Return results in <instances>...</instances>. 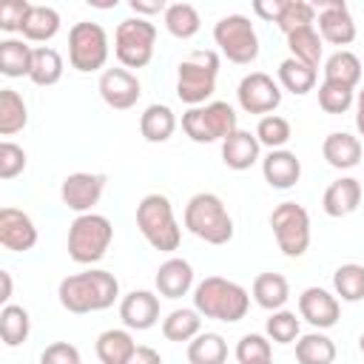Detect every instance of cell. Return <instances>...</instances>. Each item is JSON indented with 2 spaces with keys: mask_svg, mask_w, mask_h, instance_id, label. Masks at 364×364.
I'll return each mask as SVG.
<instances>
[{
  "mask_svg": "<svg viewBox=\"0 0 364 364\" xmlns=\"http://www.w3.org/2000/svg\"><path fill=\"white\" fill-rule=\"evenodd\" d=\"M57 296L68 313H97L108 310L119 299V282L114 273L91 267L85 273L65 276L57 287Z\"/></svg>",
  "mask_w": 364,
  "mask_h": 364,
  "instance_id": "1",
  "label": "cell"
},
{
  "mask_svg": "<svg viewBox=\"0 0 364 364\" xmlns=\"http://www.w3.org/2000/svg\"><path fill=\"white\" fill-rule=\"evenodd\" d=\"M193 307L205 318H216L225 324H236L250 310V293L225 276H208L193 287Z\"/></svg>",
  "mask_w": 364,
  "mask_h": 364,
  "instance_id": "2",
  "label": "cell"
},
{
  "mask_svg": "<svg viewBox=\"0 0 364 364\" xmlns=\"http://www.w3.org/2000/svg\"><path fill=\"white\" fill-rule=\"evenodd\" d=\"M182 222L196 239H202L208 245H228L233 239V219H230L225 202L210 191L193 193L188 199Z\"/></svg>",
  "mask_w": 364,
  "mask_h": 364,
  "instance_id": "3",
  "label": "cell"
},
{
  "mask_svg": "<svg viewBox=\"0 0 364 364\" xmlns=\"http://www.w3.org/2000/svg\"><path fill=\"white\" fill-rule=\"evenodd\" d=\"M136 228L145 236V242L159 253H173L182 242V230L173 216V205L165 193H148L139 199Z\"/></svg>",
  "mask_w": 364,
  "mask_h": 364,
  "instance_id": "4",
  "label": "cell"
},
{
  "mask_svg": "<svg viewBox=\"0 0 364 364\" xmlns=\"http://www.w3.org/2000/svg\"><path fill=\"white\" fill-rule=\"evenodd\" d=\"M216 77H219V54L213 48L191 51L188 57L179 60L176 71V97L188 105H205L213 91H216Z\"/></svg>",
  "mask_w": 364,
  "mask_h": 364,
  "instance_id": "5",
  "label": "cell"
},
{
  "mask_svg": "<svg viewBox=\"0 0 364 364\" xmlns=\"http://www.w3.org/2000/svg\"><path fill=\"white\" fill-rule=\"evenodd\" d=\"M114 239V225L102 213H80L68 225V256L77 264H94L100 262Z\"/></svg>",
  "mask_w": 364,
  "mask_h": 364,
  "instance_id": "6",
  "label": "cell"
},
{
  "mask_svg": "<svg viewBox=\"0 0 364 364\" xmlns=\"http://www.w3.org/2000/svg\"><path fill=\"white\" fill-rule=\"evenodd\" d=\"M239 128V119H236V111L233 105L222 102V100H213V102H205V105H196V108H188L182 114V131L199 142V145H208V142H225L233 131Z\"/></svg>",
  "mask_w": 364,
  "mask_h": 364,
  "instance_id": "7",
  "label": "cell"
},
{
  "mask_svg": "<svg viewBox=\"0 0 364 364\" xmlns=\"http://www.w3.org/2000/svg\"><path fill=\"white\" fill-rule=\"evenodd\" d=\"M156 26L145 17H128L114 31V54L122 68H145L154 60Z\"/></svg>",
  "mask_w": 364,
  "mask_h": 364,
  "instance_id": "8",
  "label": "cell"
},
{
  "mask_svg": "<svg viewBox=\"0 0 364 364\" xmlns=\"http://www.w3.org/2000/svg\"><path fill=\"white\" fill-rule=\"evenodd\" d=\"M108 54H111L108 34L100 23L80 20V23L71 26V31H68V63H71L74 71H80V74L100 71V68H105Z\"/></svg>",
  "mask_w": 364,
  "mask_h": 364,
  "instance_id": "9",
  "label": "cell"
},
{
  "mask_svg": "<svg viewBox=\"0 0 364 364\" xmlns=\"http://www.w3.org/2000/svg\"><path fill=\"white\" fill-rule=\"evenodd\" d=\"M213 43L236 65H250L259 57V34L245 14H225L213 26Z\"/></svg>",
  "mask_w": 364,
  "mask_h": 364,
  "instance_id": "10",
  "label": "cell"
},
{
  "mask_svg": "<svg viewBox=\"0 0 364 364\" xmlns=\"http://www.w3.org/2000/svg\"><path fill=\"white\" fill-rule=\"evenodd\" d=\"M270 228L279 250L287 259H299L310 247V213L299 202H282L270 213Z\"/></svg>",
  "mask_w": 364,
  "mask_h": 364,
  "instance_id": "11",
  "label": "cell"
},
{
  "mask_svg": "<svg viewBox=\"0 0 364 364\" xmlns=\"http://www.w3.org/2000/svg\"><path fill=\"white\" fill-rule=\"evenodd\" d=\"M236 100H239V108L245 114H273L282 102V88L279 82L264 74V71H250L242 77L239 88H236Z\"/></svg>",
  "mask_w": 364,
  "mask_h": 364,
  "instance_id": "12",
  "label": "cell"
},
{
  "mask_svg": "<svg viewBox=\"0 0 364 364\" xmlns=\"http://www.w3.org/2000/svg\"><path fill=\"white\" fill-rule=\"evenodd\" d=\"M105 173H91V171H77V173H68L60 185V199L68 210H74L77 216L80 213H91V208L102 199V191H105Z\"/></svg>",
  "mask_w": 364,
  "mask_h": 364,
  "instance_id": "13",
  "label": "cell"
},
{
  "mask_svg": "<svg viewBox=\"0 0 364 364\" xmlns=\"http://www.w3.org/2000/svg\"><path fill=\"white\" fill-rule=\"evenodd\" d=\"M97 91L102 97V102L114 111H128L136 105V100L142 97V85L136 80L134 71L128 68H105L100 74V82H97Z\"/></svg>",
  "mask_w": 364,
  "mask_h": 364,
  "instance_id": "14",
  "label": "cell"
},
{
  "mask_svg": "<svg viewBox=\"0 0 364 364\" xmlns=\"http://www.w3.org/2000/svg\"><path fill=\"white\" fill-rule=\"evenodd\" d=\"M318 34L333 46H350L355 40V20L344 0H324L316 6Z\"/></svg>",
  "mask_w": 364,
  "mask_h": 364,
  "instance_id": "15",
  "label": "cell"
},
{
  "mask_svg": "<svg viewBox=\"0 0 364 364\" xmlns=\"http://www.w3.org/2000/svg\"><path fill=\"white\" fill-rule=\"evenodd\" d=\"M299 316L316 330H330L338 324V316H341L338 296L324 287H304L299 296Z\"/></svg>",
  "mask_w": 364,
  "mask_h": 364,
  "instance_id": "16",
  "label": "cell"
},
{
  "mask_svg": "<svg viewBox=\"0 0 364 364\" xmlns=\"http://www.w3.org/2000/svg\"><path fill=\"white\" fill-rule=\"evenodd\" d=\"M0 245L14 253H26L37 245V225L26 210L3 208L0 210Z\"/></svg>",
  "mask_w": 364,
  "mask_h": 364,
  "instance_id": "17",
  "label": "cell"
},
{
  "mask_svg": "<svg viewBox=\"0 0 364 364\" xmlns=\"http://www.w3.org/2000/svg\"><path fill=\"white\" fill-rule=\"evenodd\" d=\"M119 318L128 330H151L159 321V296L151 290H131L119 299Z\"/></svg>",
  "mask_w": 364,
  "mask_h": 364,
  "instance_id": "18",
  "label": "cell"
},
{
  "mask_svg": "<svg viewBox=\"0 0 364 364\" xmlns=\"http://www.w3.org/2000/svg\"><path fill=\"white\" fill-rule=\"evenodd\" d=\"M154 284H156L159 296H165V299H182V296H188L191 287H193V267H191V262L188 259H179V256L165 259L156 267Z\"/></svg>",
  "mask_w": 364,
  "mask_h": 364,
  "instance_id": "19",
  "label": "cell"
},
{
  "mask_svg": "<svg viewBox=\"0 0 364 364\" xmlns=\"http://www.w3.org/2000/svg\"><path fill=\"white\" fill-rule=\"evenodd\" d=\"M358 205H361V182L355 176H341V179L330 182L327 191H324V196H321V208L333 219H341V216L355 213Z\"/></svg>",
  "mask_w": 364,
  "mask_h": 364,
  "instance_id": "20",
  "label": "cell"
},
{
  "mask_svg": "<svg viewBox=\"0 0 364 364\" xmlns=\"http://www.w3.org/2000/svg\"><path fill=\"white\" fill-rule=\"evenodd\" d=\"M262 176L270 188H279V191H287L299 182L301 176V159L287 151V148H279V151H270L264 159H262Z\"/></svg>",
  "mask_w": 364,
  "mask_h": 364,
  "instance_id": "21",
  "label": "cell"
},
{
  "mask_svg": "<svg viewBox=\"0 0 364 364\" xmlns=\"http://www.w3.org/2000/svg\"><path fill=\"white\" fill-rule=\"evenodd\" d=\"M321 154H324L327 165L336 168V171H350V168H355V165L361 162V156H364L361 139L353 136V134H347V131H333V134H327L324 142H321Z\"/></svg>",
  "mask_w": 364,
  "mask_h": 364,
  "instance_id": "22",
  "label": "cell"
},
{
  "mask_svg": "<svg viewBox=\"0 0 364 364\" xmlns=\"http://www.w3.org/2000/svg\"><path fill=\"white\" fill-rule=\"evenodd\" d=\"M259 151H262V145H259L256 134L236 128V131L222 142V162H225L230 171H247V168H253V165L259 162Z\"/></svg>",
  "mask_w": 364,
  "mask_h": 364,
  "instance_id": "23",
  "label": "cell"
},
{
  "mask_svg": "<svg viewBox=\"0 0 364 364\" xmlns=\"http://www.w3.org/2000/svg\"><path fill=\"white\" fill-rule=\"evenodd\" d=\"M173 131H176V114H173L171 105L154 102V105H148L142 111V117H139V134L145 136V142H154V145L168 142L173 136Z\"/></svg>",
  "mask_w": 364,
  "mask_h": 364,
  "instance_id": "24",
  "label": "cell"
},
{
  "mask_svg": "<svg viewBox=\"0 0 364 364\" xmlns=\"http://www.w3.org/2000/svg\"><path fill=\"white\" fill-rule=\"evenodd\" d=\"M250 293H253V301L259 304V307H264V310H282L284 304H287V299H290V284H287V279L282 276V273H259L256 279H253V287H250Z\"/></svg>",
  "mask_w": 364,
  "mask_h": 364,
  "instance_id": "25",
  "label": "cell"
},
{
  "mask_svg": "<svg viewBox=\"0 0 364 364\" xmlns=\"http://www.w3.org/2000/svg\"><path fill=\"white\" fill-rule=\"evenodd\" d=\"M134 350H136V341H134L128 327L125 330L122 327H111V330L97 336V358L102 364H125Z\"/></svg>",
  "mask_w": 364,
  "mask_h": 364,
  "instance_id": "26",
  "label": "cell"
},
{
  "mask_svg": "<svg viewBox=\"0 0 364 364\" xmlns=\"http://www.w3.org/2000/svg\"><path fill=\"white\" fill-rule=\"evenodd\" d=\"M316 82H318V71L313 65H307L301 60H293V57L279 63V85L284 91H290L296 97H304L316 88Z\"/></svg>",
  "mask_w": 364,
  "mask_h": 364,
  "instance_id": "27",
  "label": "cell"
},
{
  "mask_svg": "<svg viewBox=\"0 0 364 364\" xmlns=\"http://www.w3.org/2000/svg\"><path fill=\"white\" fill-rule=\"evenodd\" d=\"M202 333V316L196 307H176L162 318V336L168 341H193Z\"/></svg>",
  "mask_w": 364,
  "mask_h": 364,
  "instance_id": "28",
  "label": "cell"
},
{
  "mask_svg": "<svg viewBox=\"0 0 364 364\" xmlns=\"http://www.w3.org/2000/svg\"><path fill=\"white\" fill-rule=\"evenodd\" d=\"M31 57H34V48L20 40V37H6L0 40V71L6 77H28L31 71Z\"/></svg>",
  "mask_w": 364,
  "mask_h": 364,
  "instance_id": "29",
  "label": "cell"
},
{
  "mask_svg": "<svg viewBox=\"0 0 364 364\" xmlns=\"http://www.w3.org/2000/svg\"><path fill=\"white\" fill-rule=\"evenodd\" d=\"M63 68H65V65H63L60 51L51 48V46H40V48H34L28 80H31L34 85H40V88H48V85H54V82L63 80Z\"/></svg>",
  "mask_w": 364,
  "mask_h": 364,
  "instance_id": "30",
  "label": "cell"
},
{
  "mask_svg": "<svg viewBox=\"0 0 364 364\" xmlns=\"http://www.w3.org/2000/svg\"><path fill=\"white\" fill-rule=\"evenodd\" d=\"M296 361L299 364H333L336 361V344L321 330H313L307 336H299L296 341Z\"/></svg>",
  "mask_w": 364,
  "mask_h": 364,
  "instance_id": "31",
  "label": "cell"
},
{
  "mask_svg": "<svg viewBox=\"0 0 364 364\" xmlns=\"http://www.w3.org/2000/svg\"><path fill=\"white\" fill-rule=\"evenodd\" d=\"M60 31V11L51 6H31L28 20L23 26V40L26 43H46Z\"/></svg>",
  "mask_w": 364,
  "mask_h": 364,
  "instance_id": "32",
  "label": "cell"
},
{
  "mask_svg": "<svg viewBox=\"0 0 364 364\" xmlns=\"http://www.w3.org/2000/svg\"><path fill=\"white\" fill-rule=\"evenodd\" d=\"M324 80L355 88V85L361 82V60H358L353 51L338 48L336 54H330V57L324 60Z\"/></svg>",
  "mask_w": 364,
  "mask_h": 364,
  "instance_id": "33",
  "label": "cell"
},
{
  "mask_svg": "<svg viewBox=\"0 0 364 364\" xmlns=\"http://www.w3.org/2000/svg\"><path fill=\"white\" fill-rule=\"evenodd\" d=\"M28 125L26 100L14 88H0V134L11 136Z\"/></svg>",
  "mask_w": 364,
  "mask_h": 364,
  "instance_id": "34",
  "label": "cell"
},
{
  "mask_svg": "<svg viewBox=\"0 0 364 364\" xmlns=\"http://www.w3.org/2000/svg\"><path fill=\"white\" fill-rule=\"evenodd\" d=\"M31 333L28 310L20 304H3L0 310V336L6 347H20Z\"/></svg>",
  "mask_w": 364,
  "mask_h": 364,
  "instance_id": "35",
  "label": "cell"
},
{
  "mask_svg": "<svg viewBox=\"0 0 364 364\" xmlns=\"http://www.w3.org/2000/svg\"><path fill=\"white\" fill-rule=\"evenodd\" d=\"M228 361V341L219 333H199L188 341V364H225Z\"/></svg>",
  "mask_w": 364,
  "mask_h": 364,
  "instance_id": "36",
  "label": "cell"
},
{
  "mask_svg": "<svg viewBox=\"0 0 364 364\" xmlns=\"http://www.w3.org/2000/svg\"><path fill=\"white\" fill-rule=\"evenodd\" d=\"M162 20H165V28H168L176 40H191V37L199 31V26H202L199 11H196V6H191V3H168Z\"/></svg>",
  "mask_w": 364,
  "mask_h": 364,
  "instance_id": "37",
  "label": "cell"
},
{
  "mask_svg": "<svg viewBox=\"0 0 364 364\" xmlns=\"http://www.w3.org/2000/svg\"><path fill=\"white\" fill-rule=\"evenodd\" d=\"M321 34L316 31V26H307V28H299L293 34H287V48H290V57L293 60H301L313 68H318L321 63Z\"/></svg>",
  "mask_w": 364,
  "mask_h": 364,
  "instance_id": "38",
  "label": "cell"
},
{
  "mask_svg": "<svg viewBox=\"0 0 364 364\" xmlns=\"http://www.w3.org/2000/svg\"><path fill=\"white\" fill-rule=\"evenodd\" d=\"M333 290L341 296V301H361L364 299V264L347 262L338 264L333 273Z\"/></svg>",
  "mask_w": 364,
  "mask_h": 364,
  "instance_id": "39",
  "label": "cell"
},
{
  "mask_svg": "<svg viewBox=\"0 0 364 364\" xmlns=\"http://www.w3.org/2000/svg\"><path fill=\"white\" fill-rule=\"evenodd\" d=\"M313 23H316V6L313 3H304V0H284L282 14L276 20V26H279V31L284 37L293 34V31H299V28H307Z\"/></svg>",
  "mask_w": 364,
  "mask_h": 364,
  "instance_id": "40",
  "label": "cell"
},
{
  "mask_svg": "<svg viewBox=\"0 0 364 364\" xmlns=\"http://www.w3.org/2000/svg\"><path fill=\"white\" fill-rule=\"evenodd\" d=\"M253 134H256L259 145H264V148H270V151L284 148V145L290 142V136H293L290 122H287L284 117H279V114H267V117H262Z\"/></svg>",
  "mask_w": 364,
  "mask_h": 364,
  "instance_id": "41",
  "label": "cell"
},
{
  "mask_svg": "<svg viewBox=\"0 0 364 364\" xmlns=\"http://www.w3.org/2000/svg\"><path fill=\"white\" fill-rule=\"evenodd\" d=\"M318 105H321L324 114H344L355 105V88L324 80L318 85Z\"/></svg>",
  "mask_w": 364,
  "mask_h": 364,
  "instance_id": "42",
  "label": "cell"
},
{
  "mask_svg": "<svg viewBox=\"0 0 364 364\" xmlns=\"http://www.w3.org/2000/svg\"><path fill=\"white\" fill-rule=\"evenodd\" d=\"M233 355H236L239 364H264V361H273V347H270V338L267 336H262V333H245L236 341Z\"/></svg>",
  "mask_w": 364,
  "mask_h": 364,
  "instance_id": "43",
  "label": "cell"
},
{
  "mask_svg": "<svg viewBox=\"0 0 364 364\" xmlns=\"http://www.w3.org/2000/svg\"><path fill=\"white\" fill-rule=\"evenodd\" d=\"M264 333H267V338L270 341H276V344H293V341H299V336H301V324H299V318H296V313H290V310H273L270 313V318H267V324H264Z\"/></svg>",
  "mask_w": 364,
  "mask_h": 364,
  "instance_id": "44",
  "label": "cell"
},
{
  "mask_svg": "<svg viewBox=\"0 0 364 364\" xmlns=\"http://www.w3.org/2000/svg\"><path fill=\"white\" fill-rule=\"evenodd\" d=\"M26 151L11 142V139H3L0 142V179H14L26 171Z\"/></svg>",
  "mask_w": 364,
  "mask_h": 364,
  "instance_id": "45",
  "label": "cell"
},
{
  "mask_svg": "<svg viewBox=\"0 0 364 364\" xmlns=\"http://www.w3.org/2000/svg\"><path fill=\"white\" fill-rule=\"evenodd\" d=\"M31 6H34V3H28V0H6V3H0V28H3L6 34L23 31Z\"/></svg>",
  "mask_w": 364,
  "mask_h": 364,
  "instance_id": "46",
  "label": "cell"
},
{
  "mask_svg": "<svg viewBox=\"0 0 364 364\" xmlns=\"http://www.w3.org/2000/svg\"><path fill=\"white\" fill-rule=\"evenodd\" d=\"M40 364H82L80 350L68 341H54L40 353Z\"/></svg>",
  "mask_w": 364,
  "mask_h": 364,
  "instance_id": "47",
  "label": "cell"
},
{
  "mask_svg": "<svg viewBox=\"0 0 364 364\" xmlns=\"http://www.w3.org/2000/svg\"><path fill=\"white\" fill-rule=\"evenodd\" d=\"M128 6H131V11H134L136 17H145V20H148L151 14H159V11L165 14V9H168L165 0H131Z\"/></svg>",
  "mask_w": 364,
  "mask_h": 364,
  "instance_id": "48",
  "label": "cell"
},
{
  "mask_svg": "<svg viewBox=\"0 0 364 364\" xmlns=\"http://www.w3.org/2000/svg\"><path fill=\"white\" fill-rule=\"evenodd\" d=\"M282 6H284V0H256V3H253V11H256L262 20L276 23L279 14H282Z\"/></svg>",
  "mask_w": 364,
  "mask_h": 364,
  "instance_id": "49",
  "label": "cell"
},
{
  "mask_svg": "<svg viewBox=\"0 0 364 364\" xmlns=\"http://www.w3.org/2000/svg\"><path fill=\"white\" fill-rule=\"evenodd\" d=\"M125 364H162V355L148 344H136V350L131 353V358Z\"/></svg>",
  "mask_w": 364,
  "mask_h": 364,
  "instance_id": "50",
  "label": "cell"
},
{
  "mask_svg": "<svg viewBox=\"0 0 364 364\" xmlns=\"http://www.w3.org/2000/svg\"><path fill=\"white\" fill-rule=\"evenodd\" d=\"M355 128L364 136V88L355 94Z\"/></svg>",
  "mask_w": 364,
  "mask_h": 364,
  "instance_id": "51",
  "label": "cell"
},
{
  "mask_svg": "<svg viewBox=\"0 0 364 364\" xmlns=\"http://www.w3.org/2000/svg\"><path fill=\"white\" fill-rule=\"evenodd\" d=\"M0 282H3L0 301H3V304H9V299H11V273H9V270H0Z\"/></svg>",
  "mask_w": 364,
  "mask_h": 364,
  "instance_id": "52",
  "label": "cell"
},
{
  "mask_svg": "<svg viewBox=\"0 0 364 364\" xmlns=\"http://www.w3.org/2000/svg\"><path fill=\"white\" fill-rule=\"evenodd\" d=\"M358 350H361V353H364V333H361V336H358Z\"/></svg>",
  "mask_w": 364,
  "mask_h": 364,
  "instance_id": "53",
  "label": "cell"
},
{
  "mask_svg": "<svg viewBox=\"0 0 364 364\" xmlns=\"http://www.w3.org/2000/svg\"><path fill=\"white\" fill-rule=\"evenodd\" d=\"M264 364H273V361H264Z\"/></svg>",
  "mask_w": 364,
  "mask_h": 364,
  "instance_id": "54",
  "label": "cell"
}]
</instances>
